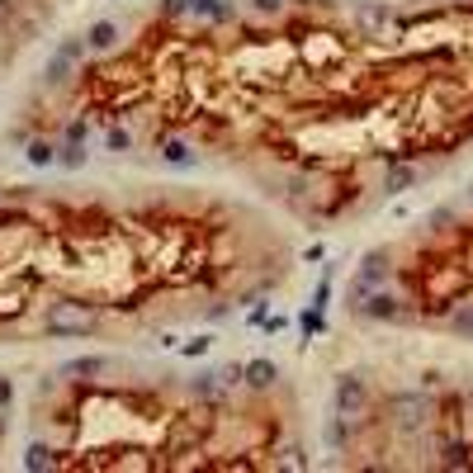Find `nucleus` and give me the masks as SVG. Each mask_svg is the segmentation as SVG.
Masks as SVG:
<instances>
[{
    "instance_id": "obj_1",
    "label": "nucleus",
    "mask_w": 473,
    "mask_h": 473,
    "mask_svg": "<svg viewBox=\"0 0 473 473\" xmlns=\"http://www.w3.org/2000/svg\"><path fill=\"white\" fill-rule=\"evenodd\" d=\"M43 332H48V336H90V332H95V313H90L80 298H62V303L48 308Z\"/></svg>"
},
{
    "instance_id": "obj_2",
    "label": "nucleus",
    "mask_w": 473,
    "mask_h": 473,
    "mask_svg": "<svg viewBox=\"0 0 473 473\" xmlns=\"http://www.w3.org/2000/svg\"><path fill=\"white\" fill-rule=\"evenodd\" d=\"M383 279H388V251H369V256H365V265H360V275L351 279V294H346V303L355 308L365 294H374Z\"/></svg>"
},
{
    "instance_id": "obj_3",
    "label": "nucleus",
    "mask_w": 473,
    "mask_h": 473,
    "mask_svg": "<svg viewBox=\"0 0 473 473\" xmlns=\"http://www.w3.org/2000/svg\"><path fill=\"white\" fill-rule=\"evenodd\" d=\"M85 52H90V48H85V38H66V43H62L57 52L48 57V66H43V76H48V85H57V80H66V71H71V62H80Z\"/></svg>"
},
{
    "instance_id": "obj_4",
    "label": "nucleus",
    "mask_w": 473,
    "mask_h": 473,
    "mask_svg": "<svg viewBox=\"0 0 473 473\" xmlns=\"http://www.w3.org/2000/svg\"><path fill=\"white\" fill-rule=\"evenodd\" d=\"M388 412H397V426H421L426 421V412H431V402L421 393H402V397H388Z\"/></svg>"
},
{
    "instance_id": "obj_5",
    "label": "nucleus",
    "mask_w": 473,
    "mask_h": 473,
    "mask_svg": "<svg viewBox=\"0 0 473 473\" xmlns=\"http://www.w3.org/2000/svg\"><path fill=\"white\" fill-rule=\"evenodd\" d=\"M336 412L341 416H355V412H365V379H336Z\"/></svg>"
},
{
    "instance_id": "obj_6",
    "label": "nucleus",
    "mask_w": 473,
    "mask_h": 473,
    "mask_svg": "<svg viewBox=\"0 0 473 473\" xmlns=\"http://www.w3.org/2000/svg\"><path fill=\"white\" fill-rule=\"evenodd\" d=\"M355 308H360L365 317H379V322H397V317H402V303H397L393 294H379V289L374 294H365Z\"/></svg>"
},
{
    "instance_id": "obj_7",
    "label": "nucleus",
    "mask_w": 473,
    "mask_h": 473,
    "mask_svg": "<svg viewBox=\"0 0 473 473\" xmlns=\"http://www.w3.org/2000/svg\"><path fill=\"white\" fill-rule=\"evenodd\" d=\"M104 369H109L104 355H80V360H66V365H62V374H71V379H95V374H104Z\"/></svg>"
},
{
    "instance_id": "obj_8",
    "label": "nucleus",
    "mask_w": 473,
    "mask_h": 473,
    "mask_svg": "<svg viewBox=\"0 0 473 473\" xmlns=\"http://www.w3.org/2000/svg\"><path fill=\"white\" fill-rule=\"evenodd\" d=\"M412 185H416V166L393 161V166H388V176H383V195H402V190H412Z\"/></svg>"
},
{
    "instance_id": "obj_9",
    "label": "nucleus",
    "mask_w": 473,
    "mask_h": 473,
    "mask_svg": "<svg viewBox=\"0 0 473 473\" xmlns=\"http://www.w3.org/2000/svg\"><path fill=\"white\" fill-rule=\"evenodd\" d=\"M114 43H118V24H109V20L90 24V34H85V48H90V52H109Z\"/></svg>"
},
{
    "instance_id": "obj_10",
    "label": "nucleus",
    "mask_w": 473,
    "mask_h": 473,
    "mask_svg": "<svg viewBox=\"0 0 473 473\" xmlns=\"http://www.w3.org/2000/svg\"><path fill=\"white\" fill-rule=\"evenodd\" d=\"M246 383H251V388H275V379H279V369H275V360H251V365H246Z\"/></svg>"
},
{
    "instance_id": "obj_11",
    "label": "nucleus",
    "mask_w": 473,
    "mask_h": 473,
    "mask_svg": "<svg viewBox=\"0 0 473 473\" xmlns=\"http://www.w3.org/2000/svg\"><path fill=\"white\" fill-rule=\"evenodd\" d=\"M190 15H199V20H232V5L227 0H190Z\"/></svg>"
},
{
    "instance_id": "obj_12",
    "label": "nucleus",
    "mask_w": 473,
    "mask_h": 473,
    "mask_svg": "<svg viewBox=\"0 0 473 473\" xmlns=\"http://www.w3.org/2000/svg\"><path fill=\"white\" fill-rule=\"evenodd\" d=\"M161 157L171 161V166H195V152H190L180 138H166V142H161Z\"/></svg>"
},
{
    "instance_id": "obj_13",
    "label": "nucleus",
    "mask_w": 473,
    "mask_h": 473,
    "mask_svg": "<svg viewBox=\"0 0 473 473\" xmlns=\"http://www.w3.org/2000/svg\"><path fill=\"white\" fill-rule=\"evenodd\" d=\"M24 469H57V454L48 450V445H29V454H24Z\"/></svg>"
},
{
    "instance_id": "obj_14",
    "label": "nucleus",
    "mask_w": 473,
    "mask_h": 473,
    "mask_svg": "<svg viewBox=\"0 0 473 473\" xmlns=\"http://www.w3.org/2000/svg\"><path fill=\"white\" fill-rule=\"evenodd\" d=\"M190 388H195V397H204V402H209V397H218V388H223V383H218V369H204Z\"/></svg>"
},
{
    "instance_id": "obj_15",
    "label": "nucleus",
    "mask_w": 473,
    "mask_h": 473,
    "mask_svg": "<svg viewBox=\"0 0 473 473\" xmlns=\"http://www.w3.org/2000/svg\"><path fill=\"white\" fill-rule=\"evenodd\" d=\"M52 161H57L52 142H43V138H34V142H29V166H52Z\"/></svg>"
},
{
    "instance_id": "obj_16",
    "label": "nucleus",
    "mask_w": 473,
    "mask_h": 473,
    "mask_svg": "<svg viewBox=\"0 0 473 473\" xmlns=\"http://www.w3.org/2000/svg\"><path fill=\"white\" fill-rule=\"evenodd\" d=\"M459 464H469V445L450 440V445H445V469H459Z\"/></svg>"
},
{
    "instance_id": "obj_17",
    "label": "nucleus",
    "mask_w": 473,
    "mask_h": 473,
    "mask_svg": "<svg viewBox=\"0 0 473 473\" xmlns=\"http://www.w3.org/2000/svg\"><path fill=\"white\" fill-rule=\"evenodd\" d=\"M298 327H303V336L313 341V336L322 332V313H317V308H303V317H298Z\"/></svg>"
},
{
    "instance_id": "obj_18",
    "label": "nucleus",
    "mask_w": 473,
    "mask_h": 473,
    "mask_svg": "<svg viewBox=\"0 0 473 473\" xmlns=\"http://www.w3.org/2000/svg\"><path fill=\"white\" fill-rule=\"evenodd\" d=\"M24 313V294H0V317H20Z\"/></svg>"
},
{
    "instance_id": "obj_19",
    "label": "nucleus",
    "mask_w": 473,
    "mask_h": 473,
    "mask_svg": "<svg viewBox=\"0 0 473 473\" xmlns=\"http://www.w3.org/2000/svg\"><path fill=\"white\" fill-rule=\"evenodd\" d=\"M133 147V133L128 128H109V152H128Z\"/></svg>"
},
{
    "instance_id": "obj_20",
    "label": "nucleus",
    "mask_w": 473,
    "mask_h": 473,
    "mask_svg": "<svg viewBox=\"0 0 473 473\" xmlns=\"http://www.w3.org/2000/svg\"><path fill=\"white\" fill-rule=\"evenodd\" d=\"M62 166H71V171H76V166H85V152H80V142H66V147H62Z\"/></svg>"
},
{
    "instance_id": "obj_21",
    "label": "nucleus",
    "mask_w": 473,
    "mask_h": 473,
    "mask_svg": "<svg viewBox=\"0 0 473 473\" xmlns=\"http://www.w3.org/2000/svg\"><path fill=\"white\" fill-rule=\"evenodd\" d=\"M209 346H213V341H209V336H199V341H185V346H180V355L199 360V355H209Z\"/></svg>"
},
{
    "instance_id": "obj_22",
    "label": "nucleus",
    "mask_w": 473,
    "mask_h": 473,
    "mask_svg": "<svg viewBox=\"0 0 473 473\" xmlns=\"http://www.w3.org/2000/svg\"><path fill=\"white\" fill-rule=\"evenodd\" d=\"M360 24L365 29H379V24H388V10H360Z\"/></svg>"
},
{
    "instance_id": "obj_23",
    "label": "nucleus",
    "mask_w": 473,
    "mask_h": 473,
    "mask_svg": "<svg viewBox=\"0 0 473 473\" xmlns=\"http://www.w3.org/2000/svg\"><path fill=\"white\" fill-rule=\"evenodd\" d=\"M450 223H454L450 209H435V213H431V232H450Z\"/></svg>"
},
{
    "instance_id": "obj_24",
    "label": "nucleus",
    "mask_w": 473,
    "mask_h": 473,
    "mask_svg": "<svg viewBox=\"0 0 473 473\" xmlns=\"http://www.w3.org/2000/svg\"><path fill=\"white\" fill-rule=\"evenodd\" d=\"M246 374V365H227V369H218V383H241Z\"/></svg>"
},
{
    "instance_id": "obj_25",
    "label": "nucleus",
    "mask_w": 473,
    "mask_h": 473,
    "mask_svg": "<svg viewBox=\"0 0 473 473\" xmlns=\"http://www.w3.org/2000/svg\"><path fill=\"white\" fill-rule=\"evenodd\" d=\"M85 133H90V128H85V118H76V123L66 128V142H85Z\"/></svg>"
},
{
    "instance_id": "obj_26",
    "label": "nucleus",
    "mask_w": 473,
    "mask_h": 473,
    "mask_svg": "<svg viewBox=\"0 0 473 473\" xmlns=\"http://www.w3.org/2000/svg\"><path fill=\"white\" fill-rule=\"evenodd\" d=\"M327 294H332V284H327V279H322V284H317V294H313V308H317V313H322V308H327Z\"/></svg>"
},
{
    "instance_id": "obj_27",
    "label": "nucleus",
    "mask_w": 473,
    "mask_h": 473,
    "mask_svg": "<svg viewBox=\"0 0 473 473\" xmlns=\"http://www.w3.org/2000/svg\"><path fill=\"white\" fill-rule=\"evenodd\" d=\"M180 10H190V0H161V15H180Z\"/></svg>"
},
{
    "instance_id": "obj_28",
    "label": "nucleus",
    "mask_w": 473,
    "mask_h": 473,
    "mask_svg": "<svg viewBox=\"0 0 473 473\" xmlns=\"http://www.w3.org/2000/svg\"><path fill=\"white\" fill-rule=\"evenodd\" d=\"M10 397H15V383H10V379H0V407H10Z\"/></svg>"
},
{
    "instance_id": "obj_29",
    "label": "nucleus",
    "mask_w": 473,
    "mask_h": 473,
    "mask_svg": "<svg viewBox=\"0 0 473 473\" xmlns=\"http://www.w3.org/2000/svg\"><path fill=\"white\" fill-rule=\"evenodd\" d=\"M279 5H284V0H256L260 15H279Z\"/></svg>"
},
{
    "instance_id": "obj_30",
    "label": "nucleus",
    "mask_w": 473,
    "mask_h": 473,
    "mask_svg": "<svg viewBox=\"0 0 473 473\" xmlns=\"http://www.w3.org/2000/svg\"><path fill=\"white\" fill-rule=\"evenodd\" d=\"M0 431H5V421H0Z\"/></svg>"
}]
</instances>
